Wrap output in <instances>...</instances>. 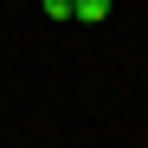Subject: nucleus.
<instances>
[{
    "label": "nucleus",
    "mask_w": 148,
    "mask_h": 148,
    "mask_svg": "<svg viewBox=\"0 0 148 148\" xmlns=\"http://www.w3.org/2000/svg\"><path fill=\"white\" fill-rule=\"evenodd\" d=\"M116 0H71V19H84V26H103Z\"/></svg>",
    "instance_id": "f257e3e1"
},
{
    "label": "nucleus",
    "mask_w": 148,
    "mask_h": 148,
    "mask_svg": "<svg viewBox=\"0 0 148 148\" xmlns=\"http://www.w3.org/2000/svg\"><path fill=\"white\" fill-rule=\"evenodd\" d=\"M39 13L45 19H71V0H39Z\"/></svg>",
    "instance_id": "f03ea898"
}]
</instances>
